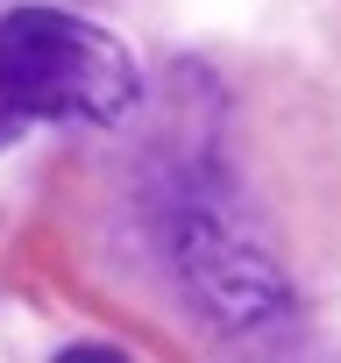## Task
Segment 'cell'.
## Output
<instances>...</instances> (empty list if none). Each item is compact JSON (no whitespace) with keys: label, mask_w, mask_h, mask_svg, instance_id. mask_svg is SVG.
<instances>
[{"label":"cell","mask_w":341,"mask_h":363,"mask_svg":"<svg viewBox=\"0 0 341 363\" xmlns=\"http://www.w3.org/2000/svg\"><path fill=\"white\" fill-rule=\"evenodd\" d=\"M142 72L128 43L64 8L0 0V150L29 128H107L135 107Z\"/></svg>","instance_id":"obj_1"}]
</instances>
